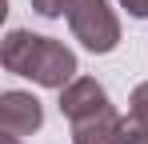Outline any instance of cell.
I'll list each match as a JSON object with an SVG mask.
<instances>
[{"label": "cell", "mask_w": 148, "mask_h": 144, "mask_svg": "<svg viewBox=\"0 0 148 144\" xmlns=\"http://www.w3.org/2000/svg\"><path fill=\"white\" fill-rule=\"evenodd\" d=\"M36 32H28V28H12L8 36H4V44H0V64L8 72H16V76H24L28 64H32V52H36Z\"/></svg>", "instance_id": "obj_6"}, {"label": "cell", "mask_w": 148, "mask_h": 144, "mask_svg": "<svg viewBox=\"0 0 148 144\" xmlns=\"http://www.w3.org/2000/svg\"><path fill=\"white\" fill-rule=\"evenodd\" d=\"M44 124V108L32 92H20V88H8L0 96V128L12 132V136H32L40 132Z\"/></svg>", "instance_id": "obj_4"}, {"label": "cell", "mask_w": 148, "mask_h": 144, "mask_svg": "<svg viewBox=\"0 0 148 144\" xmlns=\"http://www.w3.org/2000/svg\"><path fill=\"white\" fill-rule=\"evenodd\" d=\"M132 20H148V0H116Z\"/></svg>", "instance_id": "obj_9"}, {"label": "cell", "mask_w": 148, "mask_h": 144, "mask_svg": "<svg viewBox=\"0 0 148 144\" xmlns=\"http://www.w3.org/2000/svg\"><path fill=\"white\" fill-rule=\"evenodd\" d=\"M72 144H128V136H124V116L116 108H108V112H100V116H92V120L72 124Z\"/></svg>", "instance_id": "obj_5"}, {"label": "cell", "mask_w": 148, "mask_h": 144, "mask_svg": "<svg viewBox=\"0 0 148 144\" xmlns=\"http://www.w3.org/2000/svg\"><path fill=\"white\" fill-rule=\"evenodd\" d=\"M112 108V100L104 92V84H100L96 76H76L68 88H60V112L68 124H80V120H92L100 112H108Z\"/></svg>", "instance_id": "obj_3"}, {"label": "cell", "mask_w": 148, "mask_h": 144, "mask_svg": "<svg viewBox=\"0 0 148 144\" xmlns=\"http://www.w3.org/2000/svg\"><path fill=\"white\" fill-rule=\"evenodd\" d=\"M124 136H128V144H148V80H140L128 96Z\"/></svg>", "instance_id": "obj_7"}, {"label": "cell", "mask_w": 148, "mask_h": 144, "mask_svg": "<svg viewBox=\"0 0 148 144\" xmlns=\"http://www.w3.org/2000/svg\"><path fill=\"white\" fill-rule=\"evenodd\" d=\"M32 8H36V16H44V20H56V16H64V0H28Z\"/></svg>", "instance_id": "obj_8"}, {"label": "cell", "mask_w": 148, "mask_h": 144, "mask_svg": "<svg viewBox=\"0 0 148 144\" xmlns=\"http://www.w3.org/2000/svg\"><path fill=\"white\" fill-rule=\"evenodd\" d=\"M0 144H24V136H12V132H4V136H0Z\"/></svg>", "instance_id": "obj_10"}, {"label": "cell", "mask_w": 148, "mask_h": 144, "mask_svg": "<svg viewBox=\"0 0 148 144\" xmlns=\"http://www.w3.org/2000/svg\"><path fill=\"white\" fill-rule=\"evenodd\" d=\"M64 20L72 40H80L92 56H108L120 44V16L108 0H64Z\"/></svg>", "instance_id": "obj_1"}, {"label": "cell", "mask_w": 148, "mask_h": 144, "mask_svg": "<svg viewBox=\"0 0 148 144\" xmlns=\"http://www.w3.org/2000/svg\"><path fill=\"white\" fill-rule=\"evenodd\" d=\"M76 52L64 40H52V36H40L36 40V52H32V64H28V80L32 84H40V88H68L76 80Z\"/></svg>", "instance_id": "obj_2"}]
</instances>
